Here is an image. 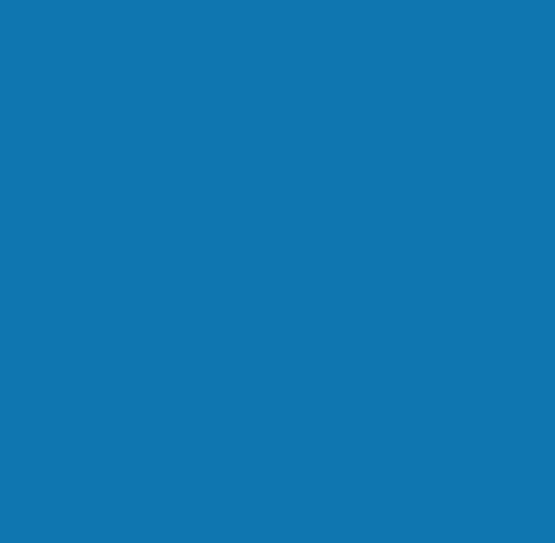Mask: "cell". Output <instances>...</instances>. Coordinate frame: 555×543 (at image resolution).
<instances>
[]
</instances>
